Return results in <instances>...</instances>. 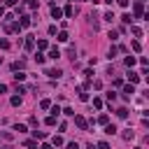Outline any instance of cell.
I'll return each instance as SVG.
<instances>
[{
    "instance_id": "7bdbcfd3",
    "label": "cell",
    "mask_w": 149,
    "mask_h": 149,
    "mask_svg": "<svg viewBox=\"0 0 149 149\" xmlns=\"http://www.w3.org/2000/svg\"><path fill=\"white\" fill-rule=\"evenodd\" d=\"M5 91H7V86H5V84H0V93H5Z\"/></svg>"
},
{
    "instance_id": "7402d4cb",
    "label": "cell",
    "mask_w": 149,
    "mask_h": 149,
    "mask_svg": "<svg viewBox=\"0 0 149 149\" xmlns=\"http://www.w3.org/2000/svg\"><path fill=\"white\" fill-rule=\"evenodd\" d=\"M130 33H133V35H135V37H142V30H140V28H137V26H130Z\"/></svg>"
},
{
    "instance_id": "7a4b0ae2",
    "label": "cell",
    "mask_w": 149,
    "mask_h": 149,
    "mask_svg": "<svg viewBox=\"0 0 149 149\" xmlns=\"http://www.w3.org/2000/svg\"><path fill=\"white\" fill-rule=\"evenodd\" d=\"M133 16H135V19L144 16V5H142V2H135V5H133Z\"/></svg>"
},
{
    "instance_id": "f6af8a7d",
    "label": "cell",
    "mask_w": 149,
    "mask_h": 149,
    "mask_svg": "<svg viewBox=\"0 0 149 149\" xmlns=\"http://www.w3.org/2000/svg\"><path fill=\"white\" fill-rule=\"evenodd\" d=\"M5 149H9V147H5Z\"/></svg>"
},
{
    "instance_id": "ee69618b",
    "label": "cell",
    "mask_w": 149,
    "mask_h": 149,
    "mask_svg": "<svg viewBox=\"0 0 149 149\" xmlns=\"http://www.w3.org/2000/svg\"><path fill=\"white\" fill-rule=\"evenodd\" d=\"M2 16H5V7L0 5V19H2Z\"/></svg>"
},
{
    "instance_id": "b9f144b4",
    "label": "cell",
    "mask_w": 149,
    "mask_h": 149,
    "mask_svg": "<svg viewBox=\"0 0 149 149\" xmlns=\"http://www.w3.org/2000/svg\"><path fill=\"white\" fill-rule=\"evenodd\" d=\"M116 2H119L121 7H128V0H116Z\"/></svg>"
},
{
    "instance_id": "d6986e66",
    "label": "cell",
    "mask_w": 149,
    "mask_h": 149,
    "mask_svg": "<svg viewBox=\"0 0 149 149\" xmlns=\"http://www.w3.org/2000/svg\"><path fill=\"white\" fill-rule=\"evenodd\" d=\"M14 107H21V95H12V100H9Z\"/></svg>"
},
{
    "instance_id": "f1b7e54d",
    "label": "cell",
    "mask_w": 149,
    "mask_h": 149,
    "mask_svg": "<svg viewBox=\"0 0 149 149\" xmlns=\"http://www.w3.org/2000/svg\"><path fill=\"white\" fill-rule=\"evenodd\" d=\"M105 98L112 102V100H116V93H114V91H109V93H105Z\"/></svg>"
},
{
    "instance_id": "d6a6232c",
    "label": "cell",
    "mask_w": 149,
    "mask_h": 149,
    "mask_svg": "<svg viewBox=\"0 0 149 149\" xmlns=\"http://www.w3.org/2000/svg\"><path fill=\"white\" fill-rule=\"evenodd\" d=\"M130 47H133V51H142V44H140V42H133Z\"/></svg>"
},
{
    "instance_id": "8d00e7d4",
    "label": "cell",
    "mask_w": 149,
    "mask_h": 149,
    "mask_svg": "<svg viewBox=\"0 0 149 149\" xmlns=\"http://www.w3.org/2000/svg\"><path fill=\"white\" fill-rule=\"evenodd\" d=\"M0 49H9V42L7 40H0Z\"/></svg>"
},
{
    "instance_id": "4fadbf2b",
    "label": "cell",
    "mask_w": 149,
    "mask_h": 149,
    "mask_svg": "<svg viewBox=\"0 0 149 149\" xmlns=\"http://www.w3.org/2000/svg\"><path fill=\"white\" fill-rule=\"evenodd\" d=\"M37 49H40V51L49 49V42H47V40H37Z\"/></svg>"
},
{
    "instance_id": "f35d334b",
    "label": "cell",
    "mask_w": 149,
    "mask_h": 149,
    "mask_svg": "<svg viewBox=\"0 0 149 149\" xmlns=\"http://www.w3.org/2000/svg\"><path fill=\"white\" fill-rule=\"evenodd\" d=\"M68 149H79V144H77V142H70V144H68Z\"/></svg>"
},
{
    "instance_id": "cb8c5ba5",
    "label": "cell",
    "mask_w": 149,
    "mask_h": 149,
    "mask_svg": "<svg viewBox=\"0 0 149 149\" xmlns=\"http://www.w3.org/2000/svg\"><path fill=\"white\" fill-rule=\"evenodd\" d=\"M123 63H126L128 68H133V65H135V56H126V61H123Z\"/></svg>"
},
{
    "instance_id": "603a6c76",
    "label": "cell",
    "mask_w": 149,
    "mask_h": 149,
    "mask_svg": "<svg viewBox=\"0 0 149 149\" xmlns=\"http://www.w3.org/2000/svg\"><path fill=\"white\" fill-rule=\"evenodd\" d=\"M68 40H70V37H68V33H65V30H61V33H58V42H68Z\"/></svg>"
},
{
    "instance_id": "44dd1931",
    "label": "cell",
    "mask_w": 149,
    "mask_h": 149,
    "mask_svg": "<svg viewBox=\"0 0 149 149\" xmlns=\"http://www.w3.org/2000/svg\"><path fill=\"white\" fill-rule=\"evenodd\" d=\"M33 137H35V140H44L47 133H42V130H33Z\"/></svg>"
},
{
    "instance_id": "f546056e",
    "label": "cell",
    "mask_w": 149,
    "mask_h": 149,
    "mask_svg": "<svg viewBox=\"0 0 149 149\" xmlns=\"http://www.w3.org/2000/svg\"><path fill=\"white\" fill-rule=\"evenodd\" d=\"M93 107L100 109V107H102V100H100V98H93Z\"/></svg>"
},
{
    "instance_id": "277c9868",
    "label": "cell",
    "mask_w": 149,
    "mask_h": 149,
    "mask_svg": "<svg viewBox=\"0 0 149 149\" xmlns=\"http://www.w3.org/2000/svg\"><path fill=\"white\" fill-rule=\"evenodd\" d=\"M5 30H7V33H19L21 26H19V21H16V23H5Z\"/></svg>"
},
{
    "instance_id": "8fae6325",
    "label": "cell",
    "mask_w": 149,
    "mask_h": 149,
    "mask_svg": "<svg viewBox=\"0 0 149 149\" xmlns=\"http://www.w3.org/2000/svg\"><path fill=\"white\" fill-rule=\"evenodd\" d=\"M23 147H26V149H37V140H26Z\"/></svg>"
},
{
    "instance_id": "d4e9b609",
    "label": "cell",
    "mask_w": 149,
    "mask_h": 149,
    "mask_svg": "<svg viewBox=\"0 0 149 149\" xmlns=\"http://www.w3.org/2000/svg\"><path fill=\"white\" fill-rule=\"evenodd\" d=\"M51 142H54V147H63V137H61V135H56Z\"/></svg>"
},
{
    "instance_id": "52a82bcc",
    "label": "cell",
    "mask_w": 149,
    "mask_h": 149,
    "mask_svg": "<svg viewBox=\"0 0 149 149\" xmlns=\"http://www.w3.org/2000/svg\"><path fill=\"white\" fill-rule=\"evenodd\" d=\"M23 47H26L28 51H33V49H35V37H26V42H23Z\"/></svg>"
},
{
    "instance_id": "6da1fadb",
    "label": "cell",
    "mask_w": 149,
    "mask_h": 149,
    "mask_svg": "<svg viewBox=\"0 0 149 149\" xmlns=\"http://www.w3.org/2000/svg\"><path fill=\"white\" fill-rule=\"evenodd\" d=\"M74 126H77L79 130H86V128H88V121H86L81 114H74Z\"/></svg>"
},
{
    "instance_id": "60d3db41",
    "label": "cell",
    "mask_w": 149,
    "mask_h": 149,
    "mask_svg": "<svg viewBox=\"0 0 149 149\" xmlns=\"http://www.w3.org/2000/svg\"><path fill=\"white\" fill-rule=\"evenodd\" d=\"M5 2H7V7H14L16 5V0H5Z\"/></svg>"
},
{
    "instance_id": "ffe728a7",
    "label": "cell",
    "mask_w": 149,
    "mask_h": 149,
    "mask_svg": "<svg viewBox=\"0 0 149 149\" xmlns=\"http://www.w3.org/2000/svg\"><path fill=\"white\" fill-rule=\"evenodd\" d=\"M98 123L107 126V123H109V116H107V114H100V116H98Z\"/></svg>"
},
{
    "instance_id": "8992f818",
    "label": "cell",
    "mask_w": 149,
    "mask_h": 149,
    "mask_svg": "<svg viewBox=\"0 0 149 149\" xmlns=\"http://www.w3.org/2000/svg\"><path fill=\"white\" fill-rule=\"evenodd\" d=\"M51 16H54V19H61V16H63V9L56 7V5H51Z\"/></svg>"
},
{
    "instance_id": "3957f363",
    "label": "cell",
    "mask_w": 149,
    "mask_h": 149,
    "mask_svg": "<svg viewBox=\"0 0 149 149\" xmlns=\"http://www.w3.org/2000/svg\"><path fill=\"white\" fill-rule=\"evenodd\" d=\"M44 74H47V77H51V79H61V77H63V70H58V68H51V70H47Z\"/></svg>"
},
{
    "instance_id": "ab89813d",
    "label": "cell",
    "mask_w": 149,
    "mask_h": 149,
    "mask_svg": "<svg viewBox=\"0 0 149 149\" xmlns=\"http://www.w3.org/2000/svg\"><path fill=\"white\" fill-rule=\"evenodd\" d=\"M37 149H51V144H47V142H42V144H40Z\"/></svg>"
},
{
    "instance_id": "5bb4252c",
    "label": "cell",
    "mask_w": 149,
    "mask_h": 149,
    "mask_svg": "<svg viewBox=\"0 0 149 149\" xmlns=\"http://www.w3.org/2000/svg\"><path fill=\"white\" fill-rule=\"evenodd\" d=\"M23 65H26L23 61H16V63H12V70H14V72H19V70H23Z\"/></svg>"
},
{
    "instance_id": "836d02e7",
    "label": "cell",
    "mask_w": 149,
    "mask_h": 149,
    "mask_svg": "<svg viewBox=\"0 0 149 149\" xmlns=\"http://www.w3.org/2000/svg\"><path fill=\"white\" fill-rule=\"evenodd\" d=\"M63 114H65V116H74V112H72V107H65V109H63Z\"/></svg>"
},
{
    "instance_id": "484cf974",
    "label": "cell",
    "mask_w": 149,
    "mask_h": 149,
    "mask_svg": "<svg viewBox=\"0 0 149 149\" xmlns=\"http://www.w3.org/2000/svg\"><path fill=\"white\" fill-rule=\"evenodd\" d=\"M44 58H47V56H44L42 51H37V54H35V61H37V63H44Z\"/></svg>"
},
{
    "instance_id": "ac0fdd59",
    "label": "cell",
    "mask_w": 149,
    "mask_h": 149,
    "mask_svg": "<svg viewBox=\"0 0 149 149\" xmlns=\"http://www.w3.org/2000/svg\"><path fill=\"white\" fill-rule=\"evenodd\" d=\"M128 79H130V84H137V81H140V74H137V72H130Z\"/></svg>"
},
{
    "instance_id": "4316f807",
    "label": "cell",
    "mask_w": 149,
    "mask_h": 149,
    "mask_svg": "<svg viewBox=\"0 0 149 149\" xmlns=\"http://www.w3.org/2000/svg\"><path fill=\"white\" fill-rule=\"evenodd\" d=\"M40 107H42V109H49V107H51V100H40Z\"/></svg>"
},
{
    "instance_id": "d590c367",
    "label": "cell",
    "mask_w": 149,
    "mask_h": 149,
    "mask_svg": "<svg viewBox=\"0 0 149 149\" xmlns=\"http://www.w3.org/2000/svg\"><path fill=\"white\" fill-rule=\"evenodd\" d=\"M133 135H135L133 130H126V133H123V140H133Z\"/></svg>"
},
{
    "instance_id": "4dcf8cb0",
    "label": "cell",
    "mask_w": 149,
    "mask_h": 149,
    "mask_svg": "<svg viewBox=\"0 0 149 149\" xmlns=\"http://www.w3.org/2000/svg\"><path fill=\"white\" fill-rule=\"evenodd\" d=\"M14 130H19V133H26V130H28V128H26V126H23V123H16V126H14Z\"/></svg>"
},
{
    "instance_id": "9c48e42d",
    "label": "cell",
    "mask_w": 149,
    "mask_h": 149,
    "mask_svg": "<svg viewBox=\"0 0 149 149\" xmlns=\"http://www.w3.org/2000/svg\"><path fill=\"white\" fill-rule=\"evenodd\" d=\"M49 58H54V61H56V58H61V51H58L56 47H51V49H49Z\"/></svg>"
},
{
    "instance_id": "e0dca14e",
    "label": "cell",
    "mask_w": 149,
    "mask_h": 149,
    "mask_svg": "<svg viewBox=\"0 0 149 149\" xmlns=\"http://www.w3.org/2000/svg\"><path fill=\"white\" fill-rule=\"evenodd\" d=\"M23 7H28V9H35V7H37V0H23Z\"/></svg>"
},
{
    "instance_id": "83f0119b",
    "label": "cell",
    "mask_w": 149,
    "mask_h": 149,
    "mask_svg": "<svg viewBox=\"0 0 149 149\" xmlns=\"http://www.w3.org/2000/svg\"><path fill=\"white\" fill-rule=\"evenodd\" d=\"M49 109H51V116H58V114H61V109H58V105H51Z\"/></svg>"
},
{
    "instance_id": "2e32d148",
    "label": "cell",
    "mask_w": 149,
    "mask_h": 149,
    "mask_svg": "<svg viewBox=\"0 0 149 149\" xmlns=\"http://www.w3.org/2000/svg\"><path fill=\"white\" fill-rule=\"evenodd\" d=\"M105 133H107V135H114V133H116V126H114V123H107V126H105Z\"/></svg>"
},
{
    "instance_id": "5b68a950",
    "label": "cell",
    "mask_w": 149,
    "mask_h": 149,
    "mask_svg": "<svg viewBox=\"0 0 149 149\" xmlns=\"http://www.w3.org/2000/svg\"><path fill=\"white\" fill-rule=\"evenodd\" d=\"M19 26H21V28H28V26H30V16L21 14V16H19Z\"/></svg>"
},
{
    "instance_id": "30bf717a",
    "label": "cell",
    "mask_w": 149,
    "mask_h": 149,
    "mask_svg": "<svg viewBox=\"0 0 149 149\" xmlns=\"http://www.w3.org/2000/svg\"><path fill=\"white\" fill-rule=\"evenodd\" d=\"M23 79H26V72H23V70L14 72V81H16V84H19V81H23Z\"/></svg>"
},
{
    "instance_id": "74e56055",
    "label": "cell",
    "mask_w": 149,
    "mask_h": 149,
    "mask_svg": "<svg viewBox=\"0 0 149 149\" xmlns=\"http://www.w3.org/2000/svg\"><path fill=\"white\" fill-rule=\"evenodd\" d=\"M98 149H109V144L107 142H98Z\"/></svg>"
},
{
    "instance_id": "7c38bea8",
    "label": "cell",
    "mask_w": 149,
    "mask_h": 149,
    "mask_svg": "<svg viewBox=\"0 0 149 149\" xmlns=\"http://www.w3.org/2000/svg\"><path fill=\"white\" fill-rule=\"evenodd\" d=\"M74 12H77V9H74L72 5H68V7L63 9V14H65V16H74Z\"/></svg>"
},
{
    "instance_id": "1f68e13d",
    "label": "cell",
    "mask_w": 149,
    "mask_h": 149,
    "mask_svg": "<svg viewBox=\"0 0 149 149\" xmlns=\"http://www.w3.org/2000/svg\"><path fill=\"white\" fill-rule=\"evenodd\" d=\"M121 21H123V23H130V21H133V16H130V14H123V16H121Z\"/></svg>"
},
{
    "instance_id": "9a60e30c",
    "label": "cell",
    "mask_w": 149,
    "mask_h": 149,
    "mask_svg": "<svg viewBox=\"0 0 149 149\" xmlns=\"http://www.w3.org/2000/svg\"><path fill=\"white\" fill-rule=\"evenodd\" d=\"M116 116H119V119H126V116H128V109H126V107H119V109H116Z\"/></svg>"
},
{
    "instance_id": "e575fe53",
    "label": "cell",
    "mask_w": 149,
    "mask_h": 149,
    "mask_svg": "<svg viewBox=\"0 0 149 149\" xmlns=\"http://www.w3.org/2000/svg\"><path fill=\"white\" fill-rule=\"evenodd\" d=\"M44 123H47V126H54V123H56V116H47V121H44Z\"/></svg>"
},
{
    "instance_id": "ba28073f",
    "label": "cell",
    "mask_w": 149,
    "mask_h": 149,
    "mask_svg": "<svg viewBox=\"0 0 149 149\" xmlns=\"http://www.w3.org/2000/svg\"><path fill=\"white\" fill-rule=\"evenodd\" d=\"M133 93H135V86H133V84H126V86H123V95H126V98H130Z\"/></svg>"
}]
</instances>
